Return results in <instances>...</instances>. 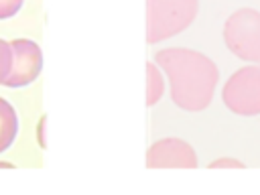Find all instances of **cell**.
Returning <instances> with one entry per match:
<instances>
[{
  "mask_svg": "<svg viewBox=\"0 0 260 195\" xmlns=\"http://www.w3.org/2000/svg\"><path fill=\"white\" fill-rule=\"evenodd\" d=\"M154 61L167 73L171 98L181 110L201 112L209 106L219 81V71L207 55L195 49L167 47L154 55Z\"/></svg>",
  "mask_w": 260,
  "mask_h": 195,
  "instance_id": "6da1fadb",
  "label": "cell"
},
{
  "mask_svg": "<svg viewBox=\"0 0 260 195\" xmlns=\"http://www.w3.org/2000/svg\"><path fill=\"white\" fill-rule=\"evenodd\" d=\"M197 14V0H146V41L158 43L185 30Z\"/></svg>",
  "mask_w": 260,
  "mask_h": 195,
  "instance_id": "7a4b0ae2",
  "label": "cell"
},
{
  "mask_svg": "<svg viewBox=\"0 0 260 195\" xmlns=\"http://www.w3.org/2000/svg\"><path fill=\"white\" fill-rule=\"evenodd\" d=\"M223 41L236 57L260 65V12L254 8L232 12L223 24Z\"/></svg>",
  "mask_w": 260,
  "mask_h": 195,
  "instance_id": "3957f363",
  "label": "cell"
},
{
  "mask_svg": "<svg viewBox=\"0 0 260 195\" xmlns=\"http://www.w3.org/2000/svg\"><path fill=\"white\" fill-rule=\"evenodd\" d=\"M223 104L240 116L260 114V65H246L234 71L221 89Z\"/></svg>",
  "mask_w": 260,
  "mask_h": 195,
  "instance_id": "277c9868",
  "label": "cell"
},
{
  "mask_svg": "<svg viewBox=\"0 0 260 195\" xmlns=\"http://www.w3.org/2000/svg\"><path fill=\"white\" fill-rule=\"evenodd\" d=\"M12 47V67L8 77L4 79V85L8 87H24L32 83L43 67V55L41 47L30 39H14L10 41Z\"/></svg>",
  "mask_w": 260,
  "mask_h": 195,
  "instance_id": "5b68a950",
  "label": "cell"
},
{
  "mask_svg": "<svg viewBox=\"0 0 260 195\" xmlns=\"http://www.w3.org/2000/svg\"><path fill=\"white\" fill-rule=\"evenodd\" d=\"M148 169H195L197 154L193 146L181 138H160L146 150Z\"/></svg>",
  "mask_w": 260,
  "mask_h": 195,
  "instance_id": "8992f818",
  "label": "cell"
},
{
  "mask_svg": "<svg viewBox=\"0 0 260 195\" xmlns=\"http://www.w3.org/2000/svg\"><path fill=\"white\" fill-rule=\"evenodd\" d=\"M16 130H18L16 112H14L12 104H8V100H4L0 95V152L6 150L14 142Z\"/></svg>",
  "mask_w": 260,
  "mask_h": 195,
  "instance_id": "52a82bcc",
  "label": "cell"
},
{
  "mask_svg": "<svg viewBox=\"0 0 260 195\" xmlns=\"http://www.w3.org/2000/svg\"><path fill=\"white\" fill-rule=\"evenodd\" d=\"M162 89H165V79L160 69L152 61H146V106H154L160 100Z\"/></svg>",
  "mask_w": 260,
  "mask_h": 195,
  "instance_id": "ba28073f",
  "label": "cell"
},
{
  "mask_svg": "<svg viewBox=\"0 0 260 195\" xmlns=\"http://www.w3.org/2000/svg\"><path fill=\"white\" fill-rule=\"evenodd\" d=\"M12 67V47L8 41L0 39V83H4V79L8 77Z\"/></svg>",
  "mask_w": 260,
  "mask_h": 195,
  "instance_id": "9c48e42d",
  "label": "cell"
},
{
  "mask_svg": "<svg viewBox=\"0 0 260 195\" xmlns=\"http://www.w3.org/2000/svg\"><path fill=\"white\" fill-rule=\"evenodd\" d=\"M24 0H0V20L14 16L18 12V8L22 6Z\"/></svg>",
  "mask_w": 260,
  "mask_h": 195,
  "instance_id": "30bf717a",
  "label": "cell"
},
{
  "mask_svg": "<svg viewBox=\"0 0 260 195\" xmlns=\"http://www.w3.org/2000/svg\"><path fill=\"white\" fill-rule=\"evenodd\" d=\"M211 169H215V167H244L240 160H236V158H217V160H213L211 165H209Z\"/></svg>",
  "mask_w": 260,
  "mask_h": 195,
  "instance_id": "8fae6325",
  "label": "cell"
},
{
  "mask_svg": "<svg viewBox=\"0 0 260 195\" xmlns=\"http://www.w3.org/2000/svg\"><path fill=\"white\" fill-rule=\"evenodd\" d=\"M45 120H47V118H41V122H39V142H41L43 148H45V140H43V126H45Z\"/></svg>",
  "mask_w": 260,
  "mask_h": 195,
  "instance_id": "7c38bea8",
  "label": "cell"
},
{
  "mask_svg": "<svg viewBox=\"0 0 260 195\" xmlns=\"http://www.w3.org/2000/svg\"><path fill=\"white\" fill-rule=\"evenodd\" d=\"M0 167H12L10 162H4V160H0Z\"/></svg>",
  "mask_w": 260,
  "mask_h": 195,
  "instance_id": "4fadbf2b",
  "label": "cell"
}]
</instances>
